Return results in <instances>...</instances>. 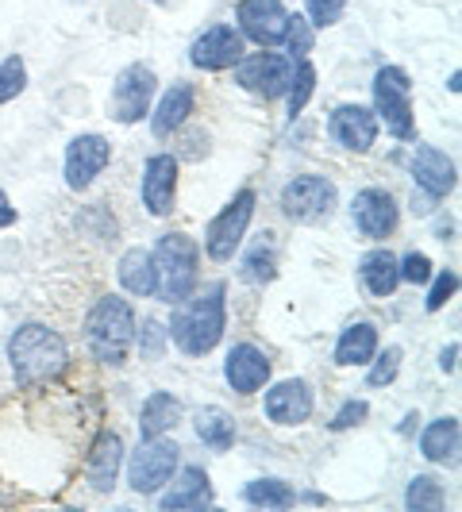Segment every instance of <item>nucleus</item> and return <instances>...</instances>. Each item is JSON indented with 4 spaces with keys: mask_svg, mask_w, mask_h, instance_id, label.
<instances>
[{
    "mask_svg": "<svg viewBox=\"0 0 462 512\" xmlns=\"http://www.w3.org/2000/svg\"><path fill=\"white\" fill-rule=\"evenodd\" d=\"M455 451H459V420L455 416L432 420L424 428V436H420V455L428 462H447L455 459Z\"/></svg>",
    "mask_w": 462,
    "mask_h": 512,
    "instance_id": "nucleus-28",
    "label": "nucleus"
},
{
    "mask_svg": "<svg viewBox=\"0 0 462 512\" xmlns=\"http://www.w3.org/2000/svg\"><path fill=\"white\" fill-rule=\"evenodd\" d=\"M239 274H243V282H251V285L274 282V274H278L274 243H270V239H258L255 247H251V251L243 255V266H239Z\"/></svg>",
    "mask_w": 462,
    "mask_h": 512,
    "instance_id": "nucleus-30",
    "label": "nucleus"
},
{
    "mask_svg": "<svg viewBox=\"0 0 462 512\" xmlns=\"http://www.w3.org/2000/svg\"><path fill=\"white\" fill-rule=\"evenodd\" d=\"M154 274H158V297L178 305L181 297H189L197 289V274H201V247L193 235L185 231H166L154 243Z\"/></svg>",
    "mask_w": 462,
    "mask_h": 512,
    "instance_id": "nucleus-4",
    "label": "nucleus"
},
{
    "mask_svg": "<svg viewBox=\"0 0 462 512\" xmlns=\"http://www.w3.org/2000/svg\"><path fill=\"white\" fill-rule=\"evenodd\" d=\"M316 93V66L301 58L297 66H293V81H289V89H285V97H289V120H297L301 112H305L308 97Z\"/></svg>",
    "mask_w": 462,
    "mask_h": 512,
    "instance_id": "nucleus-32",
    "label": "nucleus"
},
{
    "mask_svg": "<svg viewBox=\"0 0 462 512\" xmlns=\"http://www.w3.org/2000/svg\"><path fill=\"white\" fill-rule=\"evenodd\" d=\"M120 466H124V443L116 432H101L89 447V459H85V482L97 493H112L116 478H120Z\"/></svg>",
    "mask_w": 462,
    "mask_h": 512,
    "instance_id": "nucleus-19",
    "label": "nucleus"
},
{
    "mask_svg": "<svg viewBox=\"0 0 462 512\" xmlns=\"http://www.w3.org/2000/svg\"><path fill=\"white\" fill-rule=\"evenodd\" d=\"M143 205L151 216H170L178 201V158L174 154H151L143 166Z\"/></svg>",
    "mask_w": 462,
    "mask_h": 512,
    "instance_id": "nucleus-16",
    "label": "nucleus"
},
{
    "mask_svg": "<svg viewBox=\"0 0 462 512\" xmlns=\"http://www.w3.org/2000/svg\"><path fill=\"white\" fill-rule=\"evenodd\" d=\"M255 189H239L228 205L220 208L205 228V251L212 262H231V255L239 251L243 235L251 228V216H255Z\"/></svg>",
    "mask_w": 462,
    "mask_h": 512,
    "instance_id": "nucleus-7",
    "label": "nucleus"
},
{
    "mask_svg": "<svg viewBox=\"0 0 462 512\" xmlns=\"http://www.w3.org/2000/svg\"><path fill=\"white\" fill-rule=\"evenodd\" d=\"M243 501L255 509H289V505H297V493L282 478H258L243 489Z\"/></svg>",
    "mask_w": 462,
    "mask_h": 512,
    "instance_id": "nucleus-29",
    "label": "nucleus"
},
{
    "mask_svg": "<svg viewBox=\"0 0 462 512\" xmlns=\"http://www.w3.org/2000/svg\"><path fill=\"white\" fill-rule=\"evenodd\" d=\"M8 362L20 389H47L70 370V347L47 324H24L8 339Z\"/></svg>",
    "mask_w": 462,
    "mask_h": 512,
    "instance_id": "nucleus-1",
    "label": "nucleus"
},
{
    "mask_svg": "<svg viewBox=\"0 0 462 512\" xmlns=\"http://www.w3.org/2000/svg\"><path fill=\"white\" fill-rule=\"evenodd\" d=\"M135 343V308L131 301L108 293L85 316V347L97 362L120 366Z\"/></svg>",
    "mask_w": 462,
    "mask_h": 512,
    "instance_id": "nucleus-3",
    "label": "nucleus"
},
{
    "mask_svg": "<svg viewBox=\"0 0 462 512\" xmlns=\"http://www.w3.org/2000/svg\"><path fill=\"white\" fill-rule=\"evenodd\" d=\"M378 355V328L370 320L347 324L335 343V366H366Z\"/></svg>",
    "mask_w": 462,
    "mask_h": 512,
    "instance_id": "nucleus-25",
    "label": "nucleus"
},
{
    "mask_svg": "<svg viewBox=\"0 0 462 512\" xmlns=\"http://www.w3.org/2000/svg\"><path fill=\"white\" fill-rule=\"evenodd\" d=\"M412 178L416 189H424L428 197L443 201L451 189H455V162L436 147H416L412 154Z\"/></svg>",
    "mask_w": 462,
    "mask_h": 512,
    "instance_id": "nucleus-20",
    "label": "nucleus"
},
{
    "mask_svg": "<svg viewBox=\"0 0 462 512\" xmlns=\"http://www.w3.org/2000/svg\"><path fill=\"white\" fill-rule=\"evenodd\" d=\"M370 416V405L366 401H347L343 409L332 416V432H347V428H359L362 420Z\"/></svg>",
    "mask_w": 462,
    "mask_h": 512,
    "instance_id": "nucleus-38",
    "label": "nucleus"
},
{
    "mask_svg": "<svg viewBox=\"0 0 462 512\" xmlns=\"http://www.w3.org/2000/svg\"><path fill=\"white\" fill-rule=\"evenodd\" d=\"M116 278L128 289L131 297H154L158 293V274H154V258L147 247H131L124 251L120 266H116Z\"/></svg>",
    "mask_w": 462,
    "mask_h": 512,
    "instance_id": "nucleus-24",
    "label": "nucleus"
},
{
    "mask_svg": "<svg viewBox=\"0 0 462 512\" xmlns=\"http://www.w3.org/2000/svg\"><path fill=\"white\" fill-rule=\"evenodd\" d=\"M455 289H459V274H455V270H439L436 282L428 285L424 308H428V312H439V308H443L447 301H451V297H455Z\"/></svg>",
    "mask_w": 462,
    "mask_h": 512,
    "instance_id": "nucleus-35",
    "label": "nucleus"
},
{
    "mask_svg": "<svg viewBox=\"0 0 462 512\" xmlns=\"http://www.w3.org/2000/svg\"><path fill=\"white\" fill-rule=\"evenodd\" d=\"M235 20H239L243 39H251L258 47H278V43H285L289 8L282 0H239L235 4Z\"/></svg>",
    "mask_w": 462,
    "mask_h": 512,
    "instance_id": "nucleus-11",
    "label": "nucleus"
},
{
    "mask_svg": "<svg viewBox=\"0 0 462 512\" xmlns=\"http://www.w3.org/2000/svg\"><path fill=\"white\" fill-rule=\"evenodd\" d=\"M351 220H355V228H359L362 239H389L397 224H401V208L393 201V193L389 189H378V185H370V189H362L359 197H355V205H351Z\"/></svg>",
    "mask_w": 462,
    "mask_h": 512,
    "instance_id": "nucleus-13",
    "label": "nucleus"
},
{
    "mask_svg": "<svg viewBox=\"0 0 462 512\" xmlns=\"http://www.w3.org/2000/svg\"><path fill=\"white\" fill-rule=\"evenodd\" d=\"M328 135H332L343 151L366 154L378 143V116L366 104H339L332 116H328Z\"/></svg>",
    "mask_w": 462,
    "mask_h": 512,
    "instance_id": "nucleus-14",
    "label": "nucleus"
},
{
    "mask_svg": "<svg viewBox=\"0 0 462 512\" xmlns=\"http://www.w3.org/2000/svg\"><path fill=\"white\" fill-rule=\"evenodd\" d=\"M347 0H305V12H308V24L312 27H332L339 24Z\"/></svg>",
    "mask_w": 462,
    "mask_h": 512,
    "instance_id": "nucleus-37",
    "label": "nucleus"
},
{
    "mask_svg": "<svg viewBox=\"0 0 462 512\" xmlns=\"http://www.w3.org/2000/svg\"><path fill=\"white\" fill-rule=\"evenodd\" d=\"M432 208H436V197H428L424 189H420V193H412V212H416V216H428Z\"/></svg>",
    "mask_w": 462,
    "mask_h": 512,
    "instance_id": "nucleus-40",
    "label": "nucleus"
},
{
    "mask_svg": "<svg viewBox=\"0 0 462 512\" xmlns=\"http://www.w3.org/2000/svg\"><path fill=\"white\" fill-rule=\"evenodd\" d=\"M181 420V401L174 393H151L139 409V436L154 439V436H166L170 428H178Z\"/></svg>",
    "mask_w": 462,
    "mask_h": 512,
    "instance_id": "nucleus-26",
    "label": "nucleus"
},
{
    "mask_svg": "<svg viewBox=\"0 0 462 512\" xmlns=\"http://www.w3.org/2000/svg\"><path fill=\"white\" fill-rule=\"evenodd\" d=\"M174 482V478H170ZM166 512H181V509H208L212 505V482L201 466H185L178 474V482L162 493L158 501Z\"/></svg>",
    "mask_w": 462,
    "mask_h": 512,
    "instance_id": "nucleus-22",
    "label": "nucleus"
},
{
    "mask_svg": "<svg viewBox=\"0 0 462 512\" xmlns=\"http://www.w3.org/2000/svg\"><path fill=\"white\" fill-rule=\"evenodd\" d=\"M243 51H247L243 35L231 24H216V27H208L205 35L193 39L189 62H193L197 70H205V74H220V70H231V66L243 58Z\"/></svg>",
    "mask_w": 462,
    "mask_h": 512,
    "instance_id": "nucleus-12",
    "label": "nucleus"
},
{
    "mask_svg": "<svg viewBox=\"0 0 462 512\" xmlns=\"http://www.w3.org/2000/svg\"><path fill=\"white\" fill-rule=\"evenodd\" d=\"M285 43L293 47L297 54H305L312 47V35H308L305 16H289V27H285Z\"/></svg>",
    "mask_w": 462,
    "mask_h": 512,
    "instance_id": "nucleus-39",
    "label": "nucleus"
},
{
    "mask_svg": "<svg viewBox=\"0 0 462 512\" xmlns=\"http://www.w3.org/2000/svg\"><path fill=\"white\" fill-rule=\"evenodd\" d=\"M335 205H339V193H335V181L324 174H301V178L285 181L282 189V212L293 224H328L332 220Z\"/></svg>",
    "mask_w": 462,
    "mask_h": 512,
    "instance_id": "nucleus-6",
    "label": "nucleus"
},
{
    "mask_svg": "<svg viewBox=\"0 0 462 512\" xmlns=\"http://www.w3.org/2000/svg\"><path fill=\"white\" fill-rule=\"evenodd\" d=\"M224 282H212L201 293L181 297L174 316H170V339L181 355L189 359H205L208 351H216V343L224 339Z\"/></svg>",
    "mask_w": 462,
    "mask_h": 512,
    "instance_id": "nucleus-2",
    "label": "nucleus"
},
{
    "mask_svg": "<svg viewBox=\"0 0 462 512\" xmlns=\"http://www.w3.org/2000/svg\"><path fill=\"white\" fill-rule=\"evenodd\" d=\"M455 359H459V343L443 347V355H439V370H443V374H455Z\"/></svg>",
    "mask_w": 462,
    "mask_h": 512,
    "instance_id": "nucleus-41",
    "label": "nucleus"
},
{
    "mask_svg": "<svg viewBox=\"0 0 462 512\" xmlns=\"http://www.w3.org/2000/svg\"><path fill=\"white\" fill-rule=\"evenodd\" d=\"M178 459H181V447L174 439L166 436L143 439L139 451H131L128 486L135 493H158L162 486H170V478L178 470Z\"/></svg>",
    "mask_w": 462,
    "mask_h": 512,
    "instance_id": "nucleus-8",
    "label": "nucleus"
},
{
    "mask_svg": "<svg viewBox=\"0 0 462 512\" xmlns=\"http://www.w3.org/2000/svg\"><path fill=\"white\" fill-rule=\"evenodd\" d=\"M112 162V143L104 135H77L66 147V185L81 193L104 174V166Z\"/></svg>",
    "mask_w": 462,
    "mask_h": 512,
    "instance_id": "nucleus-15",
    "label": "nucleus"
},
{
    "mask_svg": "<svg viewBox=\"0 0 462 512\" xmlns=\"http://www.w3.org/2000/svg\"><path fill=\"white\" fill-rule=\"evenodd\" d=\"M359 282H362V289L374 297V301H385V297H393V293H397V285H401L397 255H393V251H385V247L370 251V255H362Z\"/></svg>",
    "mask_w": 462,
    "mask_h": 512,
    "instance_id": "nucleus-23",
    "label": "nucleus"
},
{
    "mask_svg": "<svg viewBox=\"0 0 462 512\" xmlns=\"http://www.w3.org/2000/svg\"><path fill=\"white\" fill-rule=\"evenodd\" d=\"M235 81H239L247 93L262 97V101H278V97H285V89H289V81H293V58L274 54V51L243 54V58L235 62Z\"/></svg>",
    "mask_w": 462,
    "mask_h": 512,
    "instance_id": "nucleus-9",
    "label": "nucleus"
},
{
    "mask_svg": "<svg viewBox=\"0 0 462 512\" xmlns=\"http://www.w3.org/2000/svg\"><path fill=\"white\" fill-rule=\"evenodd\" d=\"M266 416L270 424H282V428H297L312 416V389L301 378H285V382L270 385L266 389Z\"/></svg>",
    "mask_w": 462,
    "mask_h": 512,
    "instance_id": "nucleus-17",
    "label": "nucleus"
},
{
    "mask_svg": "<svg viewBox=\"0 0 462 512\" xmlns=\"http://www.w3.org/2000/svg\"><path fill=\"white\" fill-rule=\"evenodd\" d=\"M24 89H27V66L20 54H12V58L0 62V104L16 101Z\"/></svg>",
    "mask_w": 462,
    "mask_h": 512,
    "instance_id": "nucleus-33",
    "label": "nucleus"
},
{
    "mask_svg": "<svg viewBox=\"0 0 462 512\" xmlns=\"http://www.w3.org/2000/svg\"><path fill=\"white\" fill-rule=\"evenodd\" d=\"M374 116L397 139H416L412 120V81L401 66H382L374 74Z\"/></svg>",
    "mask_w": 462,
    "mask_h": 512,
    "instance_id": "nucleus-5",
    "label": "nucleus"
},
{
    "mask_svg": "<svg viewBox=\"0 0 462 512\" xmlns=\"http://www.w3.org/2000/svg\"><path fill=\"white\" fill-rule=\"evenodd\" d=\"M397 270H401V282L409 285H428L432 282V258L409 251L405 258H397Z\"/></svg>",
    "mask_w": 462,
    "mask_h": 512,
    "instance_id": "nucleus-36",
    "label": "nucleus"
},
{
    "mask_svg": "<svg viewBox=\"0 0 462 512\" xmlns=\"http://www.w3.org/2000/svg\"><path fill=\"white\" fill-rule=\"evenodd\" d=\"M193 432H197V439L205 443L208 451H228L235 443V416L228 409H220V405H205L193 416Z\"/></svg>",
    "mask_w": 462,
    "mask_h": 512,
    "instance_id": "nucleus-27",
    "label": "nucleus"
},
{
    "mask_svg": "<svg viewBox=\"0 0 462 512\" xmlns=\"http://www.w3.org/2000/svg\"><path fill=\"white\" fill-rule=\"evenodd\" d=\"M16 224V208L8 205V193L0 189V228H12Z\"/></svg>",
    "mask_w": 462,
    "mask_h": 512,
    "instance_id": "nucleus-42",
    "label": "nucleus"
},
{
    "mask_svg": "<svg viewBox=\"0 0 462 512\" xmlns=\"http://www.w3.org/2000/svg\"><path fill=\"white\" fill-rule=\"evenodd\" d=\"M193 104H197L193 85H189V81H174V85L162 93L158 108L151 112V131L158 135V139H166V135L181 131L185 128V120L193 116Z\"/></svg>",
    "mask_w": 462,
    "mask_h": 512,
    "instance_id": "nucleus-21",
    "label": "nucleus"
},
{
    "mask_svg": "<svg viewBox=\"0 0 462 512\" xmlns=\"http://www.w3.org/2000/svg\"><path fill=\"white\" fill-rule=\"evenodd\" d=\"M405 505L412 512H439L447 505V493H443V486H439L432 474H416L409 482V489H405Z\"/></svg>",
    "mask_w": 462,
    "mask_h": 512,
    "instance_id": "nucleus-31",
    "label": "nucleus"
},
{
    "mask_svg": "<svg viewBox=\"0 0 462 512\" xmlns=\"http://www.w3.org/2000/svg\"><path fill=\"white\" fill-rule=\"evenodd\" d=\"M224 378H228L235 393L251 397V393H258L262 385L270 382V359L258 351L255 343H235L228 351V359H224Z\"/></svg>",
    "mask_w": 462,
    "mask_h": 512,
    "instance_id": "nucleus-18",
    "label": "nucleus"
},
{
    "mask_svg": "<svg viewBox=\"0 0 462 512\" xmlns=\"http://www.w3.org/2000/svg\"><path fill=\"white\" fill-rule=\"evenodd\" d=\"M374 370L366 374V385L370 389H382L397 378V370H401V347H385V355H374Z\"/></svg>",
    "mask_w": 462,
    "mask_h": 512,
    "instance_id": "nucleus-34",
    "label": "nucleus"
},
{
    "mask_svg": "<svg viewBox=\"0 0 462 512\" xmlns=\"http://www.w3.org/2000/svg\"><path fill=\"white\" fill-rule=\"evenodd\" d=\"M154 89H158V77H154L151 66L131 62L128 70H120V77L112 81V101H108L112 120L116 124H139L151 112Z\"/></svg>",
    "mask_w": 462,
    "mask_h": 512,
    "instance_id": "nucleus-10",
    "label": "nucleus"
}]
</instances>
